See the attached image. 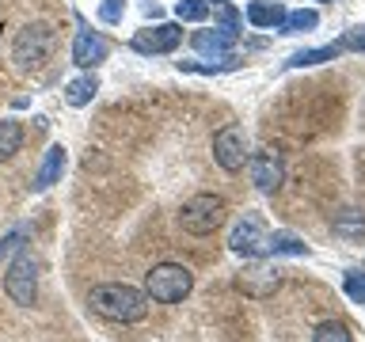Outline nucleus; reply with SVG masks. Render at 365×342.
I'll list each match as a JSON object with an SVG mask.
<instances>
[{
    "label": "nucleus",
    "instance_id": "nucleus-1",
    "mask_svg": "<svg viewBox=\"0 0 365 342\" xmlns=\"http://www.w3.org/2000/svg\"><path fill=\"white\" fill-rule=\"evenodd\" d=\"M88 304H91V312L110 319V323H137L148 312V293L133 289L125 281H107L88 293Z\"/></svg>",
    "mask_w": 365,
    "mask_h": 342
},
{
    "label": "nucleus",
    "instance_id": "nucleus-2",
    "mask_svg": "<svg viewBox=\"0 0 365 342\" xmlns=\"http://www.w3.org/2000/svg\"><path fill=\"white\" fill-rule=\"evenodd\" d=\"M194 289V274L182 262H160L145 274V293L156 304H179Z\"/></svg>",
    "mask_w": 365,
    "mask_h": 342
},
{
    "label": "nucleus",
    "instance_id": "nucleus-3",
    "mask_svg": "<svg viewBox=\"0 0 365 342\" xmlns=\"http://www.w3.org/2000/svg\"><path fill=\"white\" fill-rule=\"evenodd\" d=\"M225 213H228V205L221 194H194L179 209V228L190 236H213L225 224Z\"/></svg>",
    "mask_w": 365,
    "mask_h": 342
},
{
    "label": "nucleus",
    "instance_id": "nucleus-4",
    "mask_svg": "<svg viewBox=\"0 0 365 342\" xmlns=\"http://www.w3.org/2000/svg\"><path fill=\"white\" fill-rule=\"evenodd\" d=\"M50 50H53V31L46 23H27L11 42V61H16L19 73H31L50 57Z\"/></svg>",
    "mask_w": 365,
    "mask_h": 342
},
{
    "label": "nucleus",
    "instance_id": "nucleus-5",
    "mask_svg": "<svg viewBox=\"0 0 365 342\" xmlns=\"http://www.w3.org/2000/svg\"><path fill=\"white\" fill-rule=\"evenodd\" d=\"M4 293L23 308L34 304V296H38V259L31 251H16V262L4 274Z\"/></svg>",
    "mask_w": 365,
    "mask_h": 342
},
{
    "label": "nucleus",
    "instance_id": "nucleus-6",
    "mask_svg": "<svg viewBox=\"0 0 365 342\" xmlns=\"http://www.w3.org/2000/svg\"><path fill=\"white\" fill-rule=\"evenodd\" d=\"M267 221H262L259 213H244L240 221L232 224V232H228V251L232 255H244V259H262L267 255Z\"/></svg>",
    "mask_w": 365,
    "mask_h": 342
},
{
    "label": "nucleus",
    "instance_id": "nucleus-7",
    "mask_svg": "<svg viewBox=\"0 0 365 342\" xmlns=\"http://www.w3.org/2000/svg\"><path fill=\"white\" fill-rule=\"evenodd\" d=\"M213 160L221 164L225 171H240L247 164V133L244 125H225V130L213 133Z\"/></svg>",
    "mask_w": 365,
    "mask_h": 342
},
{
    "label": "nucleus",
    "instance_id": "nucleus-8",
    "mask_svg": "<svg viewBox=\"0 0 365 342\" xmlns=\"http://www.w3.org/2000/svg\"><path fill=\"white\" fill-rule=\"evenodd\" d=\"M179 42H182L179 23H156V27H145L133 34L137 53H171V50H179Z\"/></svg>",
    "mask_w": 365,
    "mask_h": 342
},
{
    "label": "nucleus",
    "instance_id": "nucleus-9",
    "mask_svg": "<svg viewBox=\"0 0 365 342\" xmlns=\"http://www.w3.org/2000/svg\"><path fill=\"white\" fill-rule=\"evenodd\" d=\"M247 171H251V182H255L262 194H274L285 179L282 160H278V152H270V148H259L255 156H247Z\"/></svg>",
    "mask_w": 365,
    "mask_h": 342
},
{
    "label": "nucleus",
    "instance_id": "nucleus-10",
    "mask_svg": "<svg viewBox=\"0 0 365 342\" xmlns=\"http://www.w3.org/2000/svg\"><path fill=\"white\" fill-rule=\"evenodd\" d=\"M107 53H110V46H107V38H103V34L88 31V27H80V31H76L73 61H76L80 68H96V65H103V61H107Z\"/></svg>",
    "mask_w": 365,
    "mask_h": 342
},
{
    "label": "nucleus",
    "instance_id": "nucleus-11",
    "mask_svg": "<svg viewBox=\"0 0 365 342\" xmlns=\"http://www.w3.org/2000/svg\"><path fill=\"white\" fill-rule=\"evenodd\" d=\"M236 38H240V31L236 27H213V31H194V50L198 53H228L236 46Z\"/></svg>",
    "mask_w": 365,
    "mask_h": 342
},
{
    "label": "nucleus",
    "instance_id": "nucleus-12",
    "mask_svg": "<svg viewBox=\"0 0 365 342\" xmlns=\"http://www.w3.org/2000/svg\"><path fill=\"white\" fill-rule=\"evenodd\" d=\"M240 289L251 293V296H267V293L278 289V270L255 262V266H247L244 274H240Z\"/></svg>",
    "mask_w": 365,
    "mask_h": 342
},
{
    "label": "nucleus",
    "instance_id": "nucleus-13",
    "mask_svg": "<svg viewBox=\"0 0 365 342\" xmlns=\"http://www.w3.org/2000/svg\"><path fill=\"white\" fill-rule=\"evenodd\" d=\"M285 16H289V11H285L278 0H251L247 4V23L251 27H282Z\"/></svg>",
    "mask_w": 365,
    "mask_h": 342
},
{
    "label": "nucleus",
    "instance_id": "nucleus-14",
    "mask_svg": "<svg viewBox=\"0 0 365 342\" xmlns=\"http://www.w3.org/2000/svg\"><path fill=\"white\" fill-rule=\"evenodd\" d=\"M61 171H65V148L50 145V148H46V160H42L38 175H34V190H50L53 182L61 179Z\"/></svg>",
    "mask_w": 365,
    "mask_h": 342
},
{
    "label": "nucleus",
    "instance_id": "nucleus-15",
    "mask_svg": "<svg viewBox=\"0 0 365 342\" xmlns=\"http://www.w3.org/2000/svg\"><path fill=\"white\" fill-rule=\"evenodd\" d=\"M96 91H99V80L96 76H76L73 84L65 88V99H68V107H88L91 99H96Z\"/></svg>",
    "mask_w": 365,
    "mask_h": 342
},
{
    "label": "nucleus",
    "instance_id": "nucleus-16",
    "mask_svg": "<svg viewBox=\"0 0 365 342\" xmlns=\"http://www.w3.org/2000/svg\"><path fill=\"white\" fill-rule=\"evenodd\" d=\"M23 145V125L16 118H0V164L11 160Z\"/></svg>",
    "mask_w": 365,
    "mask_h": 342
},
{
    "label": "nucleus",
    "instance_id": "nucleus-17",
    "mask_svg": "<svg viewBox=\"0 0 365 342\" xmlns=\"http://www.w3.org/2000/svg\"><path fill=\"white\" fill-rule=\"evenodd\" d=\"M339 53H342V46L331 42V46H319V50H301V53H293L285 65H289V68H304V65H319V61H335Z\"/></svg>",
    "mask_w": 365,
    "mask_h": 342
},
{
    "label": "nucleus",
    "instance_id": "nucleus-18",
    "mask_svg": "<svg viewBox=\"0 0 365 342\" xmlns=\"http://www.w3.org/2000/svg\"><path fill=\"white\" fill-rule=\"evenodd\" d=\"M267 255H308V244H301L293 232H274L267 239Z\"/></svg>",
    "mask_w": 365,
    "mask_h": 342
},
{
    "label": "nucleus",
    "instance_id": "nucleus-19",
    "mask_svg": "<svg viewBox=\"0 0 365 342\" xmlns=\"http://www.w3.org/2000/svg\"><path fill=\"white\" fill-rule=\"evenodd\" d=\"M335 232L346 236V239H361V236H365V213H358V209H342V213L335 217Z\"/></svg>",
    "mask_w": 365,
    "mask_h": 342
},
{
    "label": "nucleus",
    "instance_id": "nucleus-20",
    "mask_svg": "<svg viewBox=\"0 0 365 342\" xmlns=\"http://www.w3.org/2000/svg\"><path fill=\"white\" fill-rule=\"evenodd\" d=\"M316 27H319V11H312V8L289 11V16H285V23H282L285 34H304V31H316Z\"/></svg>",
    "mask_w": 365,
    "mask_h": 342
},
{
    "label": "nucleus",
    "instance_id": "nucleus-21",
    "mask_svg": "<svg viewBox=\"0 0 365 342\" xmlns=\"http://www.w3.org/2000/svg\"><path fill=\"white\" fill-rule=\"evenodd\" d=\"M210 0H179L175 4V16L179 23H202V19H210Z\"/></svg>",
    "mask_w": 365,
    "mask_h": 342
},
{
    "label": "nucleus",
    "instance_id": "nucleus-22",
    "mask_svg": "<svg viewBox=\"0 0 365 342\" xmlns=\"http://www.w3.org/2000/svg\"><path fill=\"white\" fill-rule=\"evenodd\" d=\"M312 342H354V338H350L346 323H339V319H327V323H319V327H316Z\"/></svg>",
    "mask_w": 365,
    "mask_h": 342
},
{
    "label": "nucleus",
    "instance_id": "nucleus-23",
    "mask_svg": "<svg viewBox=\"0 0 365 342\" xmlns=\"http://www.w3.org/2000/svg\"><path fill=\"white\" fill-rule=\"evenodd\" d=\"M179 68H187V73H228V68H240V57H221V61L213 65H202V61H179Z\"/></svg>",
    "mask_w": 365,
    "mask_h": 342
},
{
    "label": "nucleus",
    "instance_id": "nucleus-24",
    "mask_svg": "<svg viewBox=\"0 0 365 342\" xmlns=\"http://www.w3.org/2000/svg\"><path fill=\"white\" fill-rule=\"evenodd\" d=\"M342 289H346V296H350L354 304H365V274L346 270V281H342Z\"/></svg>",
    "mask_w": 365,
    "mask_h": 342
},
{
    "label": "nucleus",
    "instance_id": "nucleus-25",
    "mask_svg": "<svg viewBox=\"0 0 365 342\" xmlns=\"http://www.w3.org/2000/svg\"><path fill=\"white\" fill-rule=\"evenodd\" d=\"M23 244H27V232L23 228H16V232H8L4 239H0V262H8L16 251H23Z\"/></svg>",
    "mask_w": 365,
    "mask_h": 342
},
{
    "label": "nucleus",
    "instance_id": "nucleus-26",
    "mask_svg": "<svg viewBox=\"0 0 365 342\" xmlns=\"http://www.w3.org/2000/svg\"><path fill=\"white\" fill-rule=\"evenodd\" d=\"M339 46H342V50H354V53H365V27H350L339 38Z\"/></svg>",
    "mask_w": 365,
    "mask_h": 342
},
{
    "label": "nucleus",
    "instance_id": "nucleus-27",
    "mask_svg": "<svg viewBox=\"0 0 365 342\" xmlns=\"http://www.w3.org/2000/svg\"><path fill=\"white\" fill-rule=\"evenodd\" d=\"M122 11H125V0H103L99 19H103V23H118V19H122Z\"/></svg>",
    "mask_w": 365,
    "mask_h": 342
},
{
    "label": "nucleus",
    "instance_id": "nucleus-28",
    "mask_svg": "<svg viewBox=\"0 0 365 342\" xmlns=\"http://www.w3.org/2000/svg\"><path fill=\"white\" fill-rule=\"evenodd\" d=\"M145 16H148V19H156V16H160V4H153V0H145Z\"/></svg>",
    "mask_w": 365,
    "mask_h": 342
}]
</instances>
